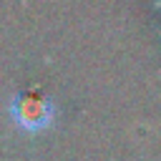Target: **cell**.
<instances>
[{"instance_id":"cell-1","label":"cell","mask_w":161,"mask_h":161,"mask_svg":"<svg viewBox=\"0 0 161 161\" xmlns=\"http://www.w3.org/2000/svg\"><path fill=\"white\" fill-rule=\"evenodd\" d=\"M10 116L23 131H40L53 123L55 103L38 96H15L10 101Z\"/></svg>"}]
</instances>
